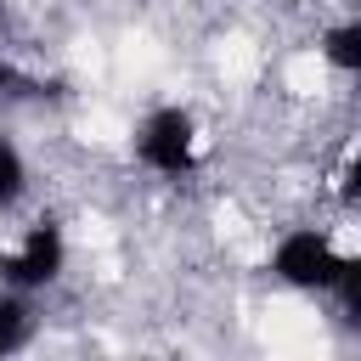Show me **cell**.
I'll return each mask as SVG.
<instances>
[{"instance_id": "1", "label": "cell", "mask_w": 361, "mask_h": 361, "mask_svg": "<svg viewBox=\"0 0 361 361\" xmlns=\"http://www.w3.org/2000/svg\"><path fill=\"white\" fill-rule=\"evenodd\" d=\"M135 158L158 175H186L192 169V118L180 107H158L135 130Z\"/></svg>"}, {"instance_id": "2", "label": "cell", "mask_w": 361, "mask_h": 361, "mask_svg": "<svg viewBox=\"0 0 361 361\" xmlns=\"http://www.w3.org/2000/svg\"><path fill=\"white\" fill-rule=\"evenodd\" d=\"M271 271H276L288 288H333L338 254H333V243H327L322 231H288V237L276 243Z\"/></svg>"}, {"instance_id": "3", "label": "cell", "mask_w": 361, "mask_h": 361, "mask_svg": "<svg viewBox=\"0 0 361 361\" xmlns=\"http://www.w3.org/2000/svg\"><path fill=\"white\" fill-rule=\"evenodd\" d=\"M62 254H68L62 226H56V220H39V226L23 237V248L0 259V271H6V282H11V288H45V282H56Z\"/></svg>"}, {"instance_id": "4", "label": "cell", "mask_w": 361, "mask_h": 361, "mask_svg": "<svg viewBox=\"0 0 361 361\" xmlns=\"http://www.w3.org/2000/svg\"><path fill=\"white\" fill-rule=\"evenodd\" d=\"M322 51H327V62H333V68L361 73V23H338V28L322 39Z\"/></svg>"}, {"instance_id": "5", "label": "cell", "mask_w": 361, "mask_h": 361, "mask_svg": "<svg viewBox=\"0 0 361 361\" xmlns=\"http://www.w3.org/2000/svg\"><path fill=\"white\" fill-rule=\"evenodd\" d=\"M23 180H28V169H23V152L0 135V209H11L17 197H23Z\"/></svg>"}, {"instance_id": "6", "label": "cell", "mask_w": 361, "mask_h": 361, "mask_svg": "<svg viewBox=\"0 0 361 361\" xmlns=\"http://www.w3.org/2000/svg\"><path fill=\"white\" fill-rule=\"evenodd\" d=\"M333 293L344 305L350 322H361V259H338V276H333Z\"/></svg>"}, {"instance_id": "7", "label": "cell", "mask_w": 361, "mask_h": 361, "mask_svg": "<svg viewBox=\"0 0 361 361\" xmlns=\"http://www.w3.org/2000/svg\"><path fill=\"white\" fill-rule=\"evenodd\" d=\"M23 333H28V310H23L17 299H0V355H6V350H17V344H23Z\"/></svg>"}, {"instance_id": "8", "label": "cell", "mask_w": 361, "mask_h": 361, "mask_svg": "<svg viewBox=\"0 0 361 361\" xmlns=\"http://www.w3.org/2000/svg\"><path fill=\"white\" fill-rule=\"evenodd\" d=\"M0 96H39V85H34V79H23L11 62H0Z\"/></svg>"}, {"instance_id": "9", "label": "cell", "mask_w": 361, "mask_h": 361, "mask_svg": "<svg viewBox=\"0 0 361 361\" xmlns=\"http://www.w3.org/2000/svg\"><path fill=\"white\" fill-rule=\"evenodd\" d=\"M344 203H355L361 209V152L350 158V169H344Z\"/></svg>"}]
</instances>
